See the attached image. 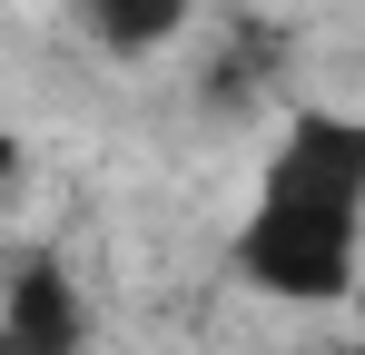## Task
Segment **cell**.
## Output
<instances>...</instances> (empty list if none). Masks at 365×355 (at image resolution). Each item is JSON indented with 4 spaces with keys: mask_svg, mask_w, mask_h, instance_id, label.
Segmentation results:
<instances>
[{
    "mask_svg": "<svg viewBox=\"0 0 365 355\" xmlns=\"http://www.w3.org/2000/svg\"><path fill=\"white\" fill-rule=\"evenodd\" d=\"M356 227L365 217H326V207H277L257 197L237 227V277L277 306H336L356 287Z\"/></svg>",
    "mask_w": 365,
    "mask_h": 355,
    "instance_id": "6da1fadb",
    "label": "cell"
},
{
    "mask_svg": "<svg viewBox=\"0 0 365 355\" xmlns=\"http://www.w3.org/2000/svg\"><path fill=\"white\" fill-rule=\"evenodd\" d=\"M257 197H277V207H326V217H365V118L306 109L297 128L277 138Z\"/></svg>",
    "mask_w": 365,
    "mask_h": 355,
    "instance_id": "7a4b0ae2",
    "label": "cell"
},
{
    "mask_svg": "<svg viewBox=\"0 0 365 355\" xmlns=\"http://www.w3.org/2000/svg\"><path fill=\"white\" fill-rule=\"evenodd\" d=\"M0 346L10 355H79L89 346V306L50 257H20L10 267V296H0Z\"/></svg>",
    "mask_w": 365,
    "mask_h": 355,
    "instance_id": "3957f363",
    "label": "cell"
},
{
    "mask_svg": "<svg viewBox=\"0 0 365 355\" xmlns=\"http://www.w3.org/2000/svg\"><path fill=\"white\" fill-rule=\"evenodd\" d=\"M89 30H99V50L148 59V50H168L187 30V0H89Z\"/></svg>",
    "mask_w": 365,
    "mask_h": 355,
    "instance_id": "277c9868",
    "label": "cell"
},
{
    "mask_svg": "<svg viewBox=\"0 0 365 355\" xmlns=\"http://www.w3.org/2000/svg\"><path fill=\"white\" fill-rule=\"evenodd\" d=\"M346 355H365V346H346Z\"/></svg>",
    "mask_w": 365,
    "mask_h": 355,
    "instance_id": "5b68a950",
    "label": "cell"
}]
</instances>
